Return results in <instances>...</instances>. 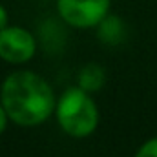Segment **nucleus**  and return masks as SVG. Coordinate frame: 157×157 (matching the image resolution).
Instances as JSON below:
<instances>
[{
  "mask_svg": "<svg viewBox=\"0 0 157 157\" xmlns=\"http://www.w3.org/2000/svg\"><path fill=\"white\" fill-rule=\"evenodd\" d=\"M0 102L15 124L39 126L57 106L53 88L35 71H15L2 82Z\"/></svg>",
  "mask_w": 157,
  "mask_h": 157,
  "instance_id": "1",
  "label": "nucleus"
},
{
  "mask_svg": "<svg viewBox=\"0 0 157 157\" xmlns=\"http://www.w3.org/2000/svg\"><path fill=\"white\" fill-rule=\"evenodd\" d=\"M57 121L70 137H88L99 124V110L88 91L82 88L66 90L55 106Z\"/></svg>",
  "mask_w": 157,
  "mask_h": 157,
  "instance_id": "2",
  "label": "nucleus"
},
{
  "mask_svg": "<svg viewBox=\"0 0 157 157\" xmlns=\"http://www.w3.org/2000/svg\"><path fill=\"white\" fill-rule=\"evenodd\" d=\"M60 18L73 28L97 26L110 9V0H57Z\"/></svg>",
  "mask_w": 157,
  "mask_h": 157,
  "instance_id": "3",
  "label": "nucleus"
},
{
  "mask_svg": "<svg viewBox=\"0 0 157 157\" xmlns=\"http://www.w3.org/2000/svg\"><path fill=\"white\" fill-rule=\"evenodd\" d=\"M37 51V42L33 35L18 26L0 29V59L11 64L28 62Z\"/></svg>",
  "mask_w": 157,
  "mask_h": 157,
  "instance_id": "4",
  "label": "nucleus"
},
{
  "mask_svg": "<svg viewBox=\"0 0 157 157\" xmlns=\"http://www.w3.org/2000/svg\"><path fill=\"white\" fill-rule=\"evenodd\" d=\"M104 80H106L104 70L99 64L91 62V64H86L80 70V73H78V88H82L88 93H93V91H99L104 86Z\"/></svg>",
  "mask_w": 157,
  "mask_h": 157,
  "instance_id": "5",
  "label": "nucleus"
},
{
  "mask_svg": "<svg viewBox=\"0 0 157 157\" xmlns=\"http://www.w3.org/2000/svg\"><path fill=\"white\" fill-rule=\"evenodd\" d=\"M99 31V39L106 44H117L122 40V33H124V28H122V22L119 17H113V15H106L99 24H97Z\"/></svg>",
  "mask_w": 157,
  "mask_h": 157,
  "instance_id": "6",
  "label": "nucleus"
},
{
  "mask_svg": "<svg viewBox=\"0 0 157 157\" xmlns=\"http://www.w3.org/2000/svg\"><path fill=\"white\" fill-rule=\"evenodd\" d=\"M135 157H157V137L146 141L139 148V152L135 154Z\"/></svg>",
  "mask_w": 157,
  "mask_h": 157,
  "instance_id": "7",
  "label": "nucleus"
},
{
  "mask_svg": "<svg viewBox=\"0 0 157 157\" xmlns=\"http://www.w3.org/2000/svg\"><path fill=\"white\" fill-rule=\"evenodd\" d=\"M7 113H6V110H4V106H2V102H0V133L6 130V124H7Z\"/></svg>",
  "mask_w": 157,
  "mask_h": 157,
  "instance_id": "8",
  "label": "nucleus"
},
{
  "mask_svg": "<svg viewBox=\"0 0 157 157\" xmlns=\"http://www.w3.org/2000/svg\"><path fill=\"white\" fill-rule=\"evenodd\" d=\"M7 26V11L4 9V6L0 4V29H4Z\"/></svg>",
  "mask_w": 157,
  "mask_h": 157,
  "instance_id": "9",
  "label": "nucleus"
}]
</instances>
